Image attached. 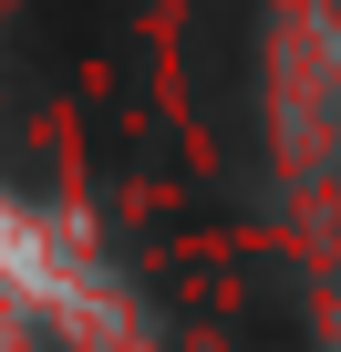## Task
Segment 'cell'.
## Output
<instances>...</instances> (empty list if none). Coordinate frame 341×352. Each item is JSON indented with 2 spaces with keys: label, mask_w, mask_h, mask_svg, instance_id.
Masks as SVG:
<instances>
[{
  "label": "cell",
  "mask_w": 341,
  "mask_h": 352,
  "mask_svg": "<svg viewBox=\"0 0 341 352\" xmlns=\"http://www.w3.org/2000/svg\"><path fill=\"white\" fill-rule=\"evenodd\" d=\"M269 0H187L176 21V73H187V114L197 145L217 155V176L238 187V208H259V176H269Z\"/></svg>",
  "instance_id": "obj_1"
}]
</instances>
